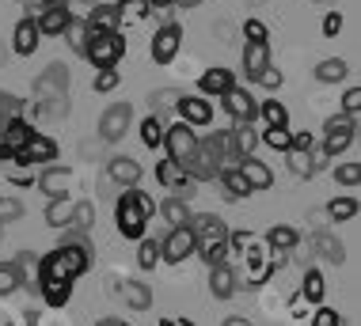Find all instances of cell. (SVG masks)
<instances>
[{"instance_id":"28","label":"cell","mask_w":361,"mask_h":326,"mask_svg":"<svg viewBox=\"0 0 361 326\" xmlns=\"http://www.w3.org/2000/svg\"><path fill=\"white\" fill-rule=\"evenodd\" d=\"M160 216H164V220H168V224H171V228H183V224H187V220H190V216H194V213H190V205H187V197H175V194H171V197H168V201H164V205H160Z\"/></svg>"},{"instance_id":"13","label":"cell","mask_w":361,"mask_h":326,"mask_svg":"<svg viewBox=\"0 0 361 326\" xmlns=\"http://www.w3.org/2000/svg\"><path fill=\"white\" fill-rule=\"evenodd\" d=\"M224 111L232 114V122H255L259 114V99L247 92V87H232V92H224Z\"/></svg>"},{"instance_id":"8","label":"cell","mask_w":361,"mask_h":326,"mask_svg":"<svg viewBox=\"0 0 361 326\" xmlns=\"http://www.w3.org/2000/svg\"><path fill=\"white\" fill-rule=\"evenodd\" d=\"M187 228L194 232V246L198 243H228V224L213 213H198L187 220Z\"/></svg>"},{"instance_id":"30","label":"cell","mask_w":361,"mask_h":326,"mask_svg":"<svg viewBox=\"0 0 361 326\" xmlns=\"http://www.w3.org/2000/svg\"><path fill=\"white\" fill-rule=\"evenodd\" d=\"M217 182H221V190H224V197H228V201H236V197H247V194H251L247 182L240 179L236 167H221V171H217Z\"/></svg>"},{"instance_id":"47","label":"cell","mask_w":361,"mask_h":326,"mask_svg":"<svg viewBox=\"0 0 361 326\" xmlns=\"http://www.w3.org/2000/svg\"><path fill=\"white\" fill-rule=\"evenodd\" d=\"M289 163H293V175H300V179H308V175H316V163H312V152H289Z\"/></svg>"},{"instance_id":"9","label":"cell","mask_w":361,"mask_h":326,"mask_svg":"<svg viewBox=\"0 0 361 326\" xmlns=\"http://www.w3.org/2000/svg\"><path fill=\"white\" fill-rule=\"evenodd\" d=\"M194 254V232L183 224V228H171L168 232V239L160 243V258L168 262V265H179V262H187Z\"/></svg>"},{"instance_id":"32","label":"cell","mask_w":361,"mask_h":326,"mask_svg":"<svg viewBox=\"0 0 361 326\" xmlns=\"http://www.w3.org/2000/svg\"><path fill=\"white\" fill-rule=\"evenodd\" d=\"M346 76H350V65L343 61V57H327V61L316 65V80L319 84H338V80H346Z\"/></svg>"},{"instance_id":"53","label":"cell","mask_w":361,"mask_h":326,"mask_svg":"<svg viewBox=\"0 0 361 326\" xmlns=\"http://www.w3.org/2000/svg\"><path fill=\"white\" fill-rule=\"evenodd\" d=\"M255 84H262V87H270V92H278V87L286 84V76H281L278 68H267V73H262V76H259Z\"/></svg>"},{"instance_id":"38","label":"cell","mask_w":361,"mask_h":326,"mask_svg":"<svg viewBox=\"0 0 361 326\" xmlns=\"http://www.w3.org/2000/svg\"><path fill=\"white\" fill-rule=\"evenodd\" d=\"M12 265H16V273H19V284L35 289V273H38V258H35V254H31V251H23Z\"/></svg>"},{"instance_id":"29","label":"cell","mask_w":361,"mask_h":326,"mask_svg":"<svg viewBox=\"0 0 361 326\" xmlns=\"http://www.w3.org/2000/svg\"><path fill=\"white\" fill-rule=\"evenodd\" d=\"M122 296H126V303H130L133 311H149L152 308V289L145 281H126L122 284Z\"/></svg>"},{"instance_id":"56","label":"cell","mask_w":361,"mask_h":326,"mask_svg":"<svg viewBox=\"0 0 361 326\" xmlns=\"http://www.w3.org/2000/svg\"><path fill=\"white\" fill-rule=\"evenodd\" d=\"M179 103V95L175 92H160V95H152V111H164V106H175Z\"/></svg>"},{"instance_id":"27","label":"cell","mask_w":361,"mask_h":326,"mask_svg":"<svg viewBox=\"0 0 361 326\" xmlns=\"http://www.w3.org/2000/svg\"><path fill=\"white\" fill-rule=\"evenodd\" d=\"M300 243V235H297V228H289V224H274V228L267 232V246L274 254H286V251H293V246Z\"/></svg>"},{"instance_id":"18","label":"cell","mask_w":361,"mask_h":326,"mask_svg":"<svg viewBox=\"0 0 361 326\" xmlns=\"http://www.w3.org/2000/svg\"><path fill=\"white\" fill-rule=\"evenodd\" d=\"M217 171H221V163L213 160L209 148L198 141V152H194L190 160H187V175H190L194 182H213V179H217Z\"/></svg>"},{"instance_id":"48","label":"cell","mask_w":361,"mask_h":326,"mask_svg":"<svg viewBox=\"0 0 361 326\" xmlns=\"http://www.w3.org/2000/svg\"><path fill=\"white\" fill-rule=\"evenodd\" d=\"M118 84H122V76L114 73V68H99V76H95V92L99 95H111Z\"/></svg>"},{"instance_id":"43","label":"cell","mask_w":361,"mask_h":326,"mask_svg":"<svg viewBox=\"0 0 361 326\" xmlns=\"http://www.w3.org/2000/svg\"><path fill=\"white\" fill-rule=\"evenodd\" d=\"M16 289H19L16 265H12V262H0V300H4V296H12Z\"/></svg>"},{"instance_id":"21","label":"cell","mask_w":361,"mask_h":326,"mask_svg":"<svg viewBox=\"0 0 361 326\" xmlns=\"http://www.w3.org/2000/svg\"><path fill=\"white\" fill-rule=\"evenodd\" d=\"M228 144H232V152H236V160L251 156V152H255V144H259L255 125H251V122H236V125L228 130Z\"/></svg>"},{"instance_id":"62","label":"cell","mask_w":361,"mask_h":326,"mask_svg":"<svg viewBox=\"0 0 361 326\" xmlns=\"http://www.w3.org/2000/svg\"><path fill=\"white\" fill-rule=\"evenodd\" d=\"M38 4H46V8H50V4H61V0H38Z\"/></svg>"},{"instance_id":"24","label":"cell","mask_w":361,"mask_h":326,"mask_svg":"<svg viewBox=\"0 0 361 326\" xmlns=\"http://www.w3.org/2000/svg\"><path fill=\"white\" fill-rule=\"evenodd\" d=\"M84 23H87V31H118L122 19H118V8H114V4H103V0H99V4L87 12Z\"/></svg>"},{"instance_id":"14","label":"cell","mask_w":361,"mask_h":326,"mask_svg":"<svg viewBox=\"0 0 361 326\" xmlns=\"http://www.w3.org/2000/svg\"><path fill=\"white\" fill-rule=\"evenodd\" d=\"M54 160H57V141L46 133H35L16 156V163H54Z\"/></svg>"},{"instance_id":"10","label":"cell","mask_w":361,"mask_h":326,"mask_svg":"<svg viewBox=\"0 0 361 326\" xmlns=\"http://www.w3.org/2000/svg\"><path fill=\"white\" fill-rule=\"evenodd\" d=\"M183 46V27L179 23H164L160 31L152 35V61L156 65H171L175 54Z\"/></svg>"},{"instance_id":"52","label":"cell","mask_w":361,"mask_h":326,"mask_svg":"<svg viewBox=\"0 0 361 326\" xmlns=\"http://www.w3.org/2000/svg\"><path fill=\"white\" fill-rule=\"evenodd\" d=\"M357 111H361V87H350V92L343 95V114L357 118Z\"/></svg>"},{"instance_id":"6","label":"cell","mask_w":361,"mask_h":326,"mask_svg":"<svg viewBox=\"0 0 361 326\" xmlns=\"http://www.w3.org/2000/svg\"><path fill=\"white\" fill-rule=\"evenodd\" d=\"M156 182H160L164 190H171L175 197H194V190H198V182L187 175V167H179V163H171V160L156 163Z\"/></svg>"},{"instance_id":"50","label":"cell","mask_w":361,"mask_h":326,"mask_svg":"<svg viewBox=\"0 0 361 326\" xmlns=\"http://www.w3.org/2000/svg\"><path fill=\"white\" fill-rule=\"evenodd\" d=\"M243 38H247V42H267V23H262V19H247V23H243Z\"/></svg>"},{"instance_id":"4","label":"cell","mask_w":361,"mask_h":326,"mask_svg":"<svg viewBox=\"0 0 361 326\" xmlns=\"http://www.w3.org/2000/svg\"><path fill=\"white\" fill-rule=\"evenodd\" d=\"M164 148H168V160L171 163L187 167V160L198 152V133H194V125H187V122L168 125V130H164Z\"/></svg>"},{"instance_id":"58","label":"cell","mask_w":361,"mask_h":326,"mask_svg":"<svg viewBox=\"0 0 361 326\" xmlns=\"http://www.w3.org/2000/svg\"><path fill=\"white\" fill-rule=\"evenodd\" d=\"M160 326H194L190 319H175V315H168V319H164Z\"/></svg>"},{"instance_id":"19","label":"cell","mask_w":361,"mask_h":326,"mask_svg":"<svg viewBox=\"0 0 361 326\" xmlns=\"http://www.w3.org/2000/svg\"><path fill=\"white\" fill-rule=\"evenodd\" d=\"M267 68H270V46L267 42H247V49H243V76L255 84Z\"/></svg>"},{"instance_id":"40","label":"cell","mask_w":361,"mask_h":326,"mask_svg":"<svg viewBox=\"0 0 361 326\" xmlns=\"http://www.w3.org/2000/svg\"><path fill=\"white\" fill-rule=\"evenodd\" d=\"M19 111H23V99L12 95V92H0V130H4L8 122H16Z\"/></svg>"},{"instance_id":"37","label":"cell","mask_w":361,"mask_h":326,"mask_svg":"<svg viewBox=\"0 0 361 326\" xmlns=\"http://www.w3.org/2000/svg\"><path fill=\"white\" fill-rule=\"evenodd\" d=\"M259 114L267 118L270 130H281V125H289V111L278 103V99H267V103H259Z\"/></svg>"},{"instance_id":"45","label":"cell","mask_w":361,"mask_h":326,"mask_svg":"<svg viewBox=\"0 0 361 326\" xmlns=\"http://www.w3.org/2000/svg\"><path fill=\"white\" fill-rule=\"evenodd\" d=\"M23 216V201L19 197H0V224H16Z\"/></svg>"},{"instance_id":"31","label":"cell","mask_w":361,"mask_h":326,"mask_svg":"<svg viewBox=\"0 0 361 326\" xmlns=\"http://www.w3.org/2000/svg\"><path fill=\"white\" fill-rule=\"evenodd\" d=\"M73 209H76L73 197H54V201L46 205V224H50V228H65V224L73 220Z\"/></svg>"},{"instance_id":"17","label":"cell","mask_w":361,"mask_h":326,"mask_svg":"<svg viewBox=\"0 0 361 326\" xmlns=\"http://www.w3.org/2000/svg\"><path fill=\"white\" fill-rule=\"evenodd\" d=\"M198 87L206 99H221L224 92L236 87V73H228V68H206V73L198 76Z\"/></svg>"},{"instance_id":"15","label":"cell","mask_w":361,"mask_h":326,"mask_svg":"<svg viewBox=\"0 0 361 326\" xmlns=\"http://www.w3.org/2000/svg\"><path fill=\"white\" fill-rule=\"evenodd\" d=\"M35 23H38V35L61 38V35H65V27L73 23V12H69L65 4H50V8H42V12L35 15Z\"/></svg>"},{"instance_id":"3","label":"cell","mask_w":361,"mask_h":326,"mask_svg":"<svg viewBox=\"0 0 361 326\" xmlns=\"http://www.w3.org/2000/svg\"><path fill=\"white\" fill-rule=\"evenodd\" d=\"M126 54V38L122 31H87V46H84V57L92 61L95 68H114Z\"/></svg>"},{"instance_id":"42","label":"cell","mask_w":361,"mask_h":326,"mask_svg":"<svg viewBox=\"0 0 361 326\" xmlns=\"http://www.w3.org/2000/svg\"><path fill=\"white\" fill-rule=\"evenodd\" d=\"M65 38H69V46L84 57V46H87V23H84V19H73V23L65 27Z\"/></svg>"},{"instance_id":"5","label":"cell","mask_w":361,"mask_h":326,"mask_svg":"<svg viewBox=\"0 0 361 326\" xmlns=\"http://www.w3.org/2000/svg\"><path fill=\"white\" fill-rule=\"evenodd\" d=\"M324 156H343L350 144H354V133H357V118L354 114H335L327 118L324 125Z\"/></svg>"},{"instance_id":"16","label":"cell","mask_w":361,"mask_h":326,"mask_svg":"<svg viewBox=\"0 0 361 326\" xmlns=\"http://www.w3.org/2000/svg\"><path fill=\"white\" fill-rule=\"evenodd\" d=\"M179 114L187 125H209L213 122V103L206 95H179Z\"/></svg>"},{"instance_id":"41","label":"cell","mask_w":361,"mask_h":326,"mask_svg":"<svg viewBox=\"0 0 361 326\" xmlns=\"http://www.w3.org/2000/svg\"><path fill=\"white\" fill-rule=\"evenodd\" d=\"M262 144H270L274 152H289V144H293V133H289V125H281V130H270L267 125V133L259 137Z\"/></svg>"},{"instance_id":"55","label":"cell","mask_w":361,"mask_h":326,"mask_svg":"<svg viewBox=\"0 0 361 326\" xmlns=\"http://www.w3.org/2000/svg\"><path fill=\"white\" fill-rule=\"evenodd\" d=\"M312 133H293V144H289V152H312Z\"/></svg>"},{"instance_id":"51","label":"cell","mask_w":361,"mask_h":326,"mask_svg":"<svg viewBox=\"0 0 361 326\" xmlns=\"http://www.w3.org/2000/svg\"><path fill=\"white\" fill-rule=\"evenodd\" d=\"M312 326H343V315H338L335 308H316V315H312Z\"/></svg>"},{"instance_id":"7","label":"cell","mask_w":361,"mask_h":326,"mask_svg":"<svg viewBox=\"0 0 361 326\" xmlns=\"http://www.w3.org/2000/svg\"><path fill=\"white\" fill-rule=\"evenodd\" d=\"M133 122V106L130 103H111L99 118V137L103 141H122L126 130H130Z\"/></svg>"},{"instance_id":"60","label":"cell","mask_w":361,"mask_h":326,"mask_svg":"<svg viewBox=\"0 0 361 326\" xmlns=\"http://www.w3.org/2000/svg\"><path fill=\"white\" fill-rule=\"evenodd\" d=\"M175 4H183V8H194V4H202V0H175Z\"/></svg>"},{"instance_id":"39","label":"cell","mask_w":361,"mask_h":326,"mask_svg":"<svg viewBox=\"0 0 361 326\" xmlns=\"http://www.w3.org/2000/svg\"><path fill=\"white\" fill-rule=\"evenodd\" d=\"M300 296H305L308 303H319V300H324V273H319V270H308V273H305V284H300Z\"/></svg>"},{"instance_id":"63","label":"cell","mask_w":361,"mask_h":326,"mask_svg":"<svg viewBox=\"0 0 361 326\" xmlns=\"http://www.w3.org/2000/svg\"><path fill=\"white\" fill-rule=\"evenodd\" d=\"M80 4H92V8H95V4H99V0H80Z\"/></svg>"},{"instance_id":"59","label":"cell","mask_w":361,"mask_h":326,"mask_svg":"<svg viewBox=\"0 0 361 326\" xmlns=\"http://www.w3.org/2000/svg\"><path fill=\"white\" fill-rule=\"evenodd\" d=\"M95 326H130V322H126V319H114V315H111V319H99Z\"/></svg>"},{"instance_id":"35","label":"cell","mask_w":361,"mask_h":326,"mask_svg":"<svg viewBox=\"0 0 361 326\" xmlns=\"http://www.w3.org/2000/svg\"><path fill=\"white\" fill-rule=\"evenodd\" d=\"M114 8H118L122 23H141V19L152 12V0H118Z\"/></svg>"},{"instance_id":"1","label":"cell","mask_w":361,"mask_h":326,"mask_svg":"<svg viewBox=\"0 0 361 326\" xmlns=\"http://www.w3.org/2000/svg\"><path fill=\"white\" fill-rule=\"evenodd\" d=\"M87 265H92V258H87V246L84 243H69L65 239L61 246H54L46 258H38V273H35V289L38 281H76L87 273Z\"/></svg>"},{"instance_id":"12","label":"cell","mask_w":361,"mask_h":326,"mask_svg":"<svg viewBox=\"0 0 361 326\" xmlns=\"http://www.w3.org/2000/svg\"><path fill=\"white\" fill-rule=\"evenodd\" d=\"M236 171H240V179L247 182L251 194H262V190H270V186H274V171H270L262 160H255V156H243V160H236Z\"/></svg>"},{"instance_id":"26","label":"cell","mask_w":361,"mask_h":326,"mask_svg":"<svg viewBox=\"0 0 361 326\" xmlns=\"http://www.w3.org/2000/svg\"><path fill=\"white\" fill-rule=\"evenodd\" d=\"M73 284L76 281H38V292H42V300L50 303V308H65V303L73 300Z\"/></svg>"},{"instance_id":"49","label":"cell","mask_w":361,"mask_h":326,"mask_svg":"<svg viewBox=\"0 0 361 326\" xmlns=\"http://www.w3.org/2000/svg\"><path fill=\"white\" fill-rule=\"evenodd\" d=\"M335 182H338V186H357V182H361V163L335 167Z\"/></svg>"},{"instance_id":"20","label":"cell","mask_w":361,"mask_h":326,"mask_svg":"<svg viewBox=\"0 0 361 326\" xmlns=\"http://www.w3.org/2000/svg\"><path fill=\"white\" fill-rule=\"evenodd\" d=\"M38 23H35V15H27V19H19L16 23V31H12V49L19 57H31L35 49H38Z\"/></svg>"},{"instance_id":"46","label":"cell","mask_w":361,"mask_h":326,"mask_svg":"<svg viewBox=\"0 0 361 326\" xmlns=\"http://www.w3.org/2000/svg\"><path fill=\"white\" fill-rule=\"evenodd\" d=\"M65 228H73V232H87V228H92V205H87V201L76 205V209H73V220L65 224Z\"/></svg>"},{"instance_id":"2","label":"cell","mask_w":361,"mask_h":326,"mask_svg":"<svg viewBox=\"0 0 361 326\" xmlns=\"http://www.w3.org/2000/svg\"><path fill=\"white\" fill-rule=\"evenodd\" d=\"M156 213V201L137 186H126L118 205H114V224H118L122 239H145V228H149Z\"/></svg>"},{"instance_id":"34","label":"cell","mask_w":361,"mask_h":326,"mask_svg":"<svg viewBox=\"0 0 361 326\" xmlns=\"http://www.w3.org/2000/svg\"><path fill=\"white\" fill-rule=\"evenodd\" d=\"M327 216L335 224H346V220H354L357 216V197H350V194H338L335 201L327 205Z\"/></svg>"},{"instance_id":"61","label":"cell","mask_w":361,"mask_h":326,"mask_svg":"<svg viewBox=\"0 0 361 326\" xmlns=\"http://www.w3.org/2000/svg\"><path fill=\"white\" fill-rule=\"evenodd\" d=\"M168 4H175V0H152V8H168Z\"/></svg>"},{"instance_id":"36","label":"cell","mask_w":361,"mask_h":326,"mask_svg":"<svg viewBox=\"0 0 361 326\" xmlns=\"http://www.w3.org/2000/svg\"><path fill=\"white\" fill-rule=\"evenodd\" d=\"M164 130H168V125H164L156 114L145 118V122H141V141H145V148H164Z\"/></svg>"},{"instance_id":"33","label":"cell","mask_w":361,"mask_h":326,"mask_svg":"<svg viewBox=\"0 0 361 326\" xmlns=\"http://www.w3.org/2000/svg\"><path fill=\"white\" fill-rule=\"evenodd\" d=\"M312 246H316V251L324 254V258H327L331 265H343V262H346V251H343V243H335V239H331L327 232L312 235Z\"/></svg>"},{"instance_id":"44","label":"cell","mask_w":361,"mask_h":326,"mask_svg":"<svg viewBox=\"0 0 361 326\" xmlns=\"http://www.w3.org/2000/svg\"><path fill=\"white\" fill-rule=\"evenodd\" d=\"M160 262V243L156 239H141V251H137V265L141 270H152Z\"/></svg>"},{"instance_id":"57","label":"cell","mask_w":361,"mask_h":326,"mask_svg":"<svg viewBox=\"0 0 361 326\" xmlns=\"http://www.w3.org/2000/svg\"><path fill=\"white\" fill-rule=\"evenodd\" d=\"M224 326H251V319H243V315H228V319H224Z\"/></svg>"},{"instance_id":"23","label":"cell","mask_w":361,"mask_h":326,"mask_svg":"<svg viewBox=\"0 0 361 326\" xmlns=\"http://www.w3.org/2000/svg\"><path fill=\"white\" fill-rule=\"evenodd\" d=\"M209 292H213V300H228L236 292V273H232L228 262L209 265Z\"/></svg>"},{"instance_id":"54","label":"cell","mask_w":361,"mask_h":326,"mask_svg":"<svg viewBox=\"0 0 361 326\" xmlns=\"http://www.w3.org/2000/svg\"><path fill=\"white\" fill-rule=\"evenodd\" d=\"M338 31H343V15H338V12H327V15H324V35L335 38Z\"/></svg>"},{"instance_id":"25","label":"cell","mask_w":361,"mask_h":326,"mask_svg":"<svg viewBox=\"0 0 361 326\" xmlns=\"http://www.w3.org/2000/svg\"><path fill=\"white\" fill-rule=\"evenodd\" d=\"M106 171H111V179L118 182L122 190H126V186H137V182H141V163L130 160V156H114Z\"/></svg>"},{"instance_id":"22","label":"cell","mask_w":361,"mask_h":326,"mask_svg":"<svg viewBox=\"0 0 361 326\" xmlns=\"http://www.w3.org/2000/svg\"><path fill=\"white\" fill-rule=\"evenodd\" d=\"M69 182H73V171H69V167H46V171L38 175V190L50 194V197H65Z\"/></svg>"},{"instance_id":"11","label":"cell","mask_w":361,"mask_h":326,"mask_svg":"<svg viewBox=\"0 0 361 326\" xmlns=\"http://www.w3.org/2000/svg\"><path fill=\"white\" fill-rule=\"evenodd\" d=\"M35 137V125L23 122V118H16V122H8L4 130H0V160H16L19 148Z\"/></svg>"}]
</instances>
